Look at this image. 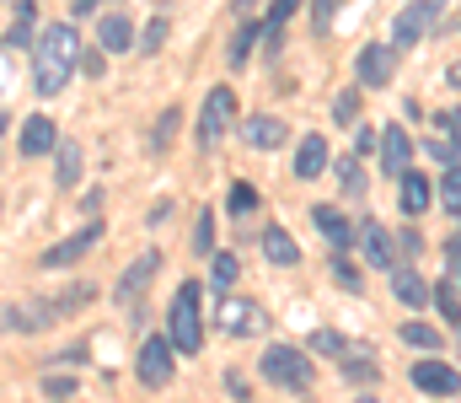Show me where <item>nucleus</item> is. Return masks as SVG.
Returning <instances> with one entry per match:
<instances>
[{
    "label": "nucleus",
    "mask_w": 461,
    "mask_h": 403,
    "mask_svg": "<svg viewBox=\"0 0 461 403\" xmlns=\"http://www.w3.org/2000/svg\"><path fill=\"white\" fill-rule=\"evenodd\" d=\"M177 119H183L177 108H167V114H161V124H156V134H150V151H156V156L172 145V134H177Z\"/></svg>",
    "instance_id": "28"
},
{
    "label": "nucleus",
    "mask_w": 461,
    "mask_h": 403,
    "mask_svg": "<svg viewBox=\"0 0 461 403\" xmlns=\"http://www.w3.org/2000/svg\"><path fill=\"white\" fill-rule=\"evenodd\" d=\"M344 377L348 382H375V366L370 361H344Z\"/></svg>",
    "instance_id": "39"
},
{
    "label": "nucleus",
    "mask_w": 461,
    "mask_h": 403,
    "mask_svg": "<svg viewBox=\"0 0 461 403\" xmlns=\"http://www.w3.org/2000/svg\"><path fill=\"white\" fill-rule=\"evenodd\" d=\"M221 328H226L230 339H252V334H263V312H258V301H221Z\"/></svg>",
    "instance_id": "11"
},
{
    "label": "nucleus",
    "mask_w": 461,
    "mask_h": 403,
    "mask_svg": "<svg viewBox=\"0 0 461 403\" xmlns=\"http://www.w3.org/2000/svg\"><path fill=\"white\" fill-rule=\"evenodd\" d=\"M194 253H215V210H199V226H194Z\"/></svg>",
    "instance_id": "27"
},
{
    "label": "nucleus",
    "mask_w": 461,
    "mask_h": 403,
    "mask_svg": "<svg viewBox=\"0 0 461 403\" xmlns=\"http://www.w3.org/2000/svg\"><path fill=\"white\" fill-rule=\"evenodd\" d=\"M429 156L451 167V161H456V156H461V140H456V134H440V140H429Z\"/></svg>",
    "instance_id": "31"
},
{
    "label": "nucleus",
    "mask_w": 461,
    "mask_h": 403,
    "mask_svg": "<svg viewBox=\"0 0 461 403\" xmlns=\"http://www.w3.org/2000/svg\"><path fill=\"white\" fill-rule=\"evenodd\" d=\"M339 183H344V194H359V188H365V178H359V156H344V161H339Z\"/></svg>",
    "instance_id": "30"
},
{
    "label": "nucleus",
    "mask_w": 461,
    "mask_h": 403,
    "mask_svg": "<svg viewBox=\"0 0 461 403\" xmlns=\"http://www.w3.org/2000/svg\"><path fill=\"white\" fill-rule=\"evenodd\" d=\"M263 32L258 27H236V38H230V49H226V60H230V70H241L247 60H252V43H258Z\"/></svg>",
    "instance_id": "25"
},
{
    "label": "nucleus",
    "mask_w": 461,
    "mask_h": 403,
    "mask_svg": "<svg viewBox=\"0 0 461 403\" xmlns=\"http://www.w3.org/2000/svg\"><path fill=\"white\" fill-rule=\"evenodd\" d=\"M451 87H461V65H451Z\"/></svg>",
    "instance_id": "49"
},
{
    "label": "nucleus",
    "mask_w": 461,
    "mask_h": 403,
    "mask_svg": "<svg viewBox=\"0 0 461 403\" xmlns=\"http://www.w3.org/2000/svg\"><path fill=\"white\" fill-rule=\"evenodd\" d=\"M306 350H312V355H359V350L348 344L344 334H333V328H312V339H306Z\"/></svg>",
    "instance_id": "24"
},
{
    "label": "nucleus",
    "mask_w": 461,
    "mask_h": 403,
    "mask_svg": "<svg viewBox=\"0 0 461 403\" xmlns=\"http://www.w3.org/2000/svg\"><path fill=\"white\" fill-rule=\"evenodd\" d=\"M156 269H161V253H145V259H134L123 269V279H118V307L123 312H134V301H140V290H150Z\"/></svg>",
    "instance_id": "10"
},
{
    "label": "nucleus",
    "mask_w": 461,
    "mask_h": 403,
    "mask_svg": "<svg viewBox=\"0 0 461 403\" xmlns=\"http://www.w3.org/2000/svg\"><path fill=\"white\" fill-rule=\"evenodd\" d=\"M167 339H172L177 355H199V350H204V312H199V285H194V279H183L177 296H172Z\"/></svg>",
    "instance_id": "2"
},
{
    "label": "nucleus",
    "mask_w": 461,
    "mask_h": 403,
    "mask_svg": "<svg viewBox=\"0 0 461 403\" xmlns=\"http://www.w3.org/2000/svg\"><path fill=\"white\" fill-rule=\"evenodd\" d=\"M247 145H252V151H279V145H285V124H279V119H274V114H258V119H247Z\"/></svg>",
    "instance_id": "16"
},
{
    "label": "nucleus",
    "mask_w": 461,
    "mask_h": 403,
    "mask_svg": "<svg viewBox=\"0 0 461 403\" xmlns=\"http://www.w3.org/2000/svg\"><path fill=\"white\" fill-rule=\"evenodd\" d=\"M43 393H49V398H70L76 382H70V377H43Z\"/></svg>",
    "instance_id": "41"
},
{
    "label": "nucleus",
    "mask_w": 461,
    "mask_h": 403,
    "mask_svg": "<svg viewBox=\"0 0 461 403\" xmlns=\"http://www.w3.org/2000/svg\"><path fill=\"white\" fill-rule=\"evenodd\" d=\"M32 16H38V0H16V16H11V32H5V49H27V43H32Z\"/></svg>",
    "instance_id": "22"
},
{
    "label": "nucleus",
    "mask_w": 461,
    "mask_h": 403,
    "mask_svg": "<svg viewBox=\"0 0 461 403\" xmlns=\"http://www.w3.org/2000/svg\"><path fill=\"white\" fill-rule=\"evenodd\" d=\"M333 11H339V0H312V16H317V32H328V27H333Z\"/></svg>",
    "instance_id": "38"
},
{
    "label": "nucleus",
    "mask_w": 461,
    "mask_h": 403,
    "mask_svg": "<svg viewBox=\"0 0 461 403\" xmlns=\"http://www.w3.org/2000/svg\"><path fill=\"white\" fill-rule=\"evenodd\" d=\"M129 38H134L129 16H123V11H108V16H103V27H97V43H103L108 54H123V49H129Z\"/></svg>",
    "instance_id": "20"
},
{
    "label": "nucleus",
    "mask_w": 461,
    "mask_h": 403,
    "mask_svg": "<svg viewBox=\"0 0 461 403\" xmlns=\"http://www.w3.org/2000/svg\"><path fill=\"white\" fill-rule=\"evenodd\" d=\"M375 145H381V134H370V130L354 134V156H365V151H375Z\"/></svg>",
    "instance_id": "43"
},
{
    "label": "nucleus",
    "mask_w": 461,
    "mask_h": 403,
    "mask_svg": "<svg viewBox=\"0 0 461 403\" xmlns=\"http://www.w3.org/2000/svg\"><path fill=\"white\" fill-rule=\"evenodd\" d=\"M252 5H258V0H236V16H252Z\"/></svg>",
    "instance_id": "47"
},
{
    "label": "nucleus",
    "mask_w": 461,
    "mask_h": 403,
    "mask_svg": "<svg viewBox=\"0 0 461 403\" xmlns=\"http://www.w3.org/2000/svg\"><path fill=\"white\" fill-rule=\"evenodd\" d=\"M440 194H446V210H456V215H461V167H456V161H451V172H446Z\"/></svg>",
    "instance_id": "32"
},
{
    "label": "nucleus",
    "mask_w": 461,
    "mask_h": 403,
    "mask_svg": "<svg viewBox=\"0 0 461 403\" xmlns=\"http://www.w3.org/2000/svg\"><path fill=\"white\" fill-rule=\"evenodd\" d=\"M397 205H402L408 215H424V210H429V178H424V172H413V167H402V183H397Z\"/></svg>",
    "instance_id": "14"
},
{
    "label": "nucleus",
    "mask_w": 461,
    "mask_h": 403,
    "mask_svg": "<svg viewBox=\"0 0 461 403\" xmlns=\"http://www.w3.org/2000/svg\"><path fill=\"white\" fill-rule=\"evenodd\" d=\"M81 178V145L76 140H59V161H54V183L59 188H70Z\"/></svg>",
    "instance_id": "23"
},
{
    "label": "nucleus",
    "mask_w": 461,
    "mask_h": 403,
    "mask_svg": "<svg viewBox=\"0 0 461 403\" xmlns=\"http://www.w3.org/2000/svg\"><path fill=\"white\" fill-rule=\"evenodd\" d=\"M0 130H5V114H0Z\"/></svg>",
    "instance_id": "50"
},
{
    "label": "nucleus",
    "mask_w": 461,
    "mask_h": 403,
    "mask_svg": "<svg viewBox=\"0 0 461 403\" xmlns=\"http://www.w3.org/2000/svg\"><path fill=\"white\" fill-rule=\"evenodd\" d=\"M446 264H451V269H461V232L451 237V243H446Z\"/></svg>",
    "instance_id": "44"
},
{
    "label": "nucleus",
    "mask_w": 461,
    "mask_h": 403,
    "mask_svg": "<svg viewBox=\"0 0 461 403\" xmlns=\"http://www.w3.org/2000/svg\"><path fill=\"white\" fill-rule=\"evenodd\" d=\"M76 65H81V32H76V22L43 27L38 43H32V81H38V92L43 97H59L65 81L76 76Z\"/></svg>",
    "instance_id": "1"
},
{
    "label": "nucleus",
    "mask_w": 461,
    "mask_h": 403,
    "mask_svg": "<svg viewBox=\"0 0 461 403\" xmlns=\"http://www.w3.org/2000/svg\"><path fill=\"white\" fill-rule=\"evenodd\" d=\"M312 221H317V232H322L333 248H348V243H354V226L344 221V210H333V205H317V210H312Z\"/></svg>",
    "instance_id": "18"
},
{
    "label": "nucleus",
    "mask_w": 461,
    "mask_h": 403,
    "mask_svg": "<svg viewBox=\"0 0 461 403\" xmlns=\"http://www.w3.org/2000/svg\"><path fill=\"white\" fill-rule=\"evenodd\" d=\"M392 65H397V49H386V43H370V49H359V60H354V76H359V87H386V81H392Z\"/></svg>",
    "instance_id": "9"
},
{
    "label": "nucleus",
    "mask_w": 461,
    "mask_h": 403,
    "mask_svg": "<svg viewBox=\"0 0 461 403\" xmlns=\"http://www.w3.org/2000/svg\"><path fill=\"white\" fill-rule=\"evenodd\" d=\"M103 54H108L103 43H97V54H81V70H86V76H103Z\"/></svg>",
    "instance_id": "42"
},
{
    "label": "nucleus",
    "mask_w": 461,
    "mask_h": 403,
    "mask_svg": "<svg viewBox=\"0 0 461 403\" xmlns=\"http://www.w3.org/2000/svg\"><path fill=\"white\" fill-rule=\"evenodd\" d=\"M402 344H413V350H440L446 334H435L429 323H402Z\"/></svg>",
    "instance_id": "26"
},
{
    "label": "nucleus",
    "mask_w": 461,
    "mask_h": 403,
    "mask_svg": "<svg viewBox=\"0 0 461 403\" xmlns=\"http://www.w3.org/2000/svg\"><path fill=\"white\" fill-rule=\"evenodd\" d=\"M392 296H397L402 307H424V301H429V290H424V279H419L413 269H392Z\"/></svg>",
    "instance_id": "21"
},
{
    "label": "nucleus",
    "mask_w": 461,
    "mask_h": 403,
    "mask_svg": "<svg viewBox=\"0 0 461 403\" xmlns=\"http://www.w3.org/2000/svg\"><path fill=\"white\" fill-rule=\"evenodd\" d=\"M172 355H177V350H172V339H156V334H150V339L140 344V361H134V377H140L145 388H167V382H172V366H177Z\"/></svg>",
    "instance_id": "6"
},
{
    "label": "nucleus",
    "mask_w": 461,
    "mask_h": 403,
    "mask_svg": "<svg viewBox=\"0 0 461 403\" xmlns=\"http://www.w3.org/2000/svg\"><path fill=\"white\" fill-rule=\"evenodd\" d=\"M333 279H339L344 290H359V269L348 264V259H333Z\"/></svg>",
    "instance_id": "36"
},
{
    "label": "nucleus",
    "mask_w": 461,
    "mask_h": 403,
    "mask_svg": "<svg viewBox=\"0 0 461 403\" xmlns=\"http://www.w3.org/2000/svg\"><path fill=\"white\" fill-rule=\"evenodd\" d=\"M97 5H103V0H76V16H92Z\"/></svg>",
    "instance_id": "46"
},
{
    "label": "nucleus",
    "mask_w": 461,
    "mask_h": 403,
    "mask_svg": "<svg viewBox=\"0 0 461 403\" xmlns=\"http://www.w3.org/2000/svg\"><path fill=\"white\" fill-rule=\"evenodd\" d=\"M435 301H440V312H446V323H456V328H461V307H456V290H451V285H440V290H435Z\"/></svg>",
    "instance_id": "33"
},
{
    "label": "nucleus",
    "mask_w": 461,
    "mask_h": 403,
    "mask_svg": "<svg viewBox=\"0 0 461 403\" xmlns=\"http://www.w3.org/2000/svg\"><path fill=\"white\" fill-rule=\"evenodd\" d=\"M5 81H11V65H5V54H0V92H5Z\"/></svg>",
    "instance_id": "48"
},
{
    "label": "nucleus",
    "mask_w": 461,
    "mask_h": 403,
    "mask_svg": "<svg viewBox=\"0 0 461 403\" xmlns=\"http://www.w3.org/2000/svg\"><path fill=\"white\" fill-rule=\"evenodd\" d=\"M59 145V134H54V124L43 119V114H32L27 124H22V156H49Z\"/></svg>",
    "instance_id": "15"
},
{
    "label": "nucleus",
    "mask_w": 461,
    "mask_h": 403,
    "mask_svg": "<svg viewBox=\"0 0 461 403\" xmlns=\"http://www.w3.org/2000/svg\"><path fill=\"white\" fill-rule=\"evenodd\" d=\"M440 11H446V0H413V5L392 22V49H397V54H408V49H413L435 22H440Z\"/></svg>",
    "instance_id": "4"
},
{
    "label": "nucleus",
    "mask_w": 461,
    "mask_h": 403,
    "mask_svg": "<svg viewBox=\"0 0 461 403\" xmlns=\"http://www.w3.org/2000/svg\"><path fill=\"white\" fill-rule=\"evenodd\" d=\"M413 388H419V393H435V398H456L461 371L446 366V361H419V366H413Z\"/></svg>",
    "instance_id": "8"
},
{
    "label": "nucleus",
    "mask_w": 461,
    "mask_h": 403,
    "mask_svg": "<svg viewBox=\"0 0 461 403\" xmlns=\"http://www.w3.org/2000/svg\"><path fill=\"white\" fill-rule=\"evenodd\" d=\"M413 161V140L402 124H386L381 130V167H386V178H402V167Z\"/></svg>",
    "instance_id": "12"
},
{
    "label": "nucleus",
    "mask_w": 461,
    "mask_h": 403,
    "mask_svg": "<svg viewBox=\"0 0 461 403\" xmlns=\"http://www.w3.org/2000/svg\"><path fill=\"white\" fill-rule=\"evenodd\" d=\"M161 38H167V16H156V22L145 27V54H156V49H161Z\"/></svg>",
    "instance_id": "40"
},
{
    "label": "nucleus",
    "mask_w": 461,
    "mask_h": 403,
    "mask_svg": "<svg viewBox=\"0 0 461 403\" xmlns=\"http://www.w3.org/2000/svg\"><path fill=\"white\" fill-rule=\"evenodd\" d=\"M230 119H236V92H230V87H215V92L204 97V114H199V145L215 151L230 134Z\"/></svg>",
    "instance_id": "5"
},
{
    "label": "nucleus",
    "mask_w": 461,
    "mask_h": 403,
    "mask_svg": "<svg viewBox=\"0 0 461 403\" xmlns=\"http://www.w3.org/2000/svg\"><path fill=\"white\" fill-rule=\"evenodd\" d=\"M210 259H215V285L230 290V285H236V274H241V264H236L230 253H210Z\"/></svg>",
    "instance_id": "29"
},
{
    "label": "nucleus",
    "mask_w": 461,
    "mask_h": 403,
    "mask_svg": "<svg viewBox=\"0 0 461 403\" xmlns=\"http://www.w3.org/2000/svg\"><path fill=\"white\" fill-rule=\"evenodd\" d=\"M359 253H365V264L370 269H397V259H392V237H386V226H375V221H365L359 232Z\"/></svg>",
    "instance_id": "13"
},
{
    "label": "nucleus",
    "mask_w": 461,
    "mask_h": 403,
    "mask_svg": "<svg viewBox=\"0 0 461 403\" xmlns=\"http://www.w3.org/2000/svg\"><path fill=\"white\" fill-rule=\"evenodd\" d=\"M440 130H446V134H456V140H461V108H456V114H446V119H440Z\"/></svg>",
    "instance_id": "45"
},
{
    "label": "nucleus",
    "mask_w": 461,
    "mask_h": 403,
    "mask_svg": "<svg viewBox=\"0 0 461 403\" xmlns=\"http://www.w3.org/2000/svg\"><path fill=\"white\" fill-rule=\"evenodd\" d=\"M322 167H328V140H322V134H306V140H301V151H295V178H306V183H312Z\"/></svg>",
    "instance_id": "19"
},
{
    "label": "nucleus",
    "mask_w": 461,
    "mask_h": 403,
    "mask_svg": "<svg viewBox=\"0 0 461 403\" xmlns=\"http://www.w3.org/2000/svg\"><path fill=\"white\" fill-rule=\"evenodd\" d=\"M263 253H268V264H279V269L301 264V248H295V237H290L285 226H268V232H263Z\"/></svg>",
    "instance_id": "17"
},
{
    "label": "nucleus",
    "mask_w": 461,
    "mask_h": 403,
    "mask_svg": "<svg viewBox=\"0 0 461 403\" xmlns=\"http://www.w3.org/2000/svg\"><path fill=\"white\" fill-rule=\"evenodd\" d=\"M97 243H103V221H86L81 232H70L59 248H49V253H43V269H70V264H81V259H86Z\"/></svg>",
    "instance_id": "7"
},
{
    "label": "nucleus",
    "mask_w": 461,
    "mask_h": 403,
    "mask_svg": "<svg viewBox=\"0 0 461 403\" xmlns=\"http://www.w3.org/2000/svg\"><path fill=\"white\" fill-rule=\"evenodd\" d=\"M354 97H359V92H339V103H333V119H339V124H354V114H359Z\"/></svg>",
    "instance_id": "34"
},
{
    "label": "nucleus",
    "mask_w": 461,
    "mask_h": 403,
    "mask_svg": "<svg viewBox=\"0 0 461 403\" xmlns=\"http://www.w3.org/2000/svg\"><path fill=\"white\" fill-rule=\"evenodd\" d=\"M252 205H258V194H252L247 183H236V188H230V210H236V215H247Z\"/></svg>",
    "instance_id": "37"
},
{
    "label": "nucleus",
    "mask_w": 461,
    "mask_h": 403,
    "mask_svg": "<svg viewBox=\"0 0 461 403\" xmlns=\"http://www.w3.org/2000/svg\"><path fill=\"white\" fill-rule=\"evenodd\" d=\"M258 371H263V382L290 388V393H306L312 388V355L295 350V344H268L263 361H258Z\"/></svg>",
    "instance_id": "3"
},
{
    "label": "nucleus",
    "mask_w": 461,
    "mask_h": 403,
    "mask_svg": "<svg viewBox=\"0 0 461 403\" xmlns=\"http://www.w3.org/2000/svg\"><path fill=\"white\" fill-rule=\"evenodd\" d=\"M295 11H301V0H274V5H268V27H285Z\"/></svg>",
    "instance_id": "35"
}]
</instances>
